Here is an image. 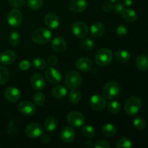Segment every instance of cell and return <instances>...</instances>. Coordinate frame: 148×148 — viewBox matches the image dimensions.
<instances>
[{
    "instance_id": "10",
    "label": "cell",
    "mask_w": 148,
    "mask_h": 148,
    "mask_svg": "<svg viewBox=\"0 0 148 148\" xmlns=\"http://www.w3.org/2000/svg\"><path fill=\"white\" fill-rule=\"evenodd\" d=\"M45 77L46 79L52 84L59 83L62 79V75L61 72L57 69H54L53 66H51L46 69Z\"/></svg>"
},
{
    "instance_id": "3",
    "label": "cell",
    "mask_w": 148,
    "mask_h": 148,
    "mask_svg": "<svg viewBox=\"0 0 148 148\" xmlns=\"http://www.w3.org/2000/svg\"><path fill=\"white\" fill-rule=\"evenodd\" d=\"M142 107V101L137 96H132L126 101L124 104V110L126 113L130 116H134L138 114Z\"/></svg>"
},
{
    "instance_id": "33",
    "label": "cell",
    "mask_w": 148,
    "mask_h": 148,
    "mask_svg": "<svg viewBox=\"0 0 148 148\" xmlns=\"http://www.w3.org/2000/svg\"><path fill=\"white\" fill-rule=\"evenodd\" d=\"M82 134L85 136V137H88V138H92L95 136V129L92 127V126L90 125H85L82 127Z\"/></svg>"
},
{
    "instance_id": "48",
    "label": "cell",
    "mask_w": 148,
    "mask_h": 148,
    "mask_svg": "<svg viewBox=\"0 0 148 148\" xmlns=\"http://www.w3.org/2000/svg\"><path fill=\"white\" fill-rule=\"evenodd\" d=\"M110 1H111L112 3H117V2H119L121 0H109Z\"/></svg>"
},
{
    "instance_id": "21",
    "label": "cell",
    "mask_w": 148,
    "mask_h": 148,
    "mask_svg": "<svg viewBox=\"0 0 148 148\" xmlns=\"http://www.w3.org/2000/svg\"><path fill=\"white\" fill-rule=\"evenodd\" d=\"M90 31L93 37H101L105 32V26L101 23H95L91 25Z\"/></svg>"
},
{
    "instance_id": "43",
    "label": "cell",
    "mask_w": 148,
    "mask_h": 148,
    "mask_svg": "<svg viewBox=\"0 0 148 148\" xmlns=\"http://www.w3.org/2000/svg\"><path fill=\"white\" fill-rule=\"evenodd\" d=\"M116 33L118 36H125L127 33V29L126 28V27L123 25H119L117 27Z\"/></svg>"
},
{
    "instance_id": "17",
    "label": "cell",
    "mask_w": 148,
    "mask_h": 148,
    "mask_svg": "<svg viewBox=\"0 0 148 148\" xmlns=\"http://www.w3.org/2000/svg\"><path fill=\"white\" fill-rule=\"evenodd\" d=\"M44 23L49 28L56 29L59 25V19L55 13L49 12L45 16Z\"/></svg>"
},
{
    "instance_id": "1",
    "label": "cell",
    "mask_w": 148,
    "mask_h": 148,
    "mask_svg": "<svg viewBox=\"0 0 148 148\" xmlns=\"http://www.w3.org/2000/svg\"><path fill=\"white\" fill-rule=\"evenodd\" d=\"M51 36L50 30L40 27V28L36 29L33 32L31 35V38L32 40L36 44L43 45L49 43L51 39Z\"/></svg>"
},
{
    "instance_id": "46",
    "label": "cell",
    "mask_w": 148,
    "mask_h": 148,
    "mask_svg": "<svg viewBox=\"0 0 148 148\" xmlns=\"http://www.w3.org/2000/svg\"><path fill=\"white\" fill-rule=\"evenodd\" d=\"M41 137V140L43 143L48 144V143L51 141V138L49 137V135H47V134H43Z\"/></svg>"
},
{
    "instance_id": "47",
    "label": "cell",
    "mask_w": 148,
    "mask_h": 148,
    "mask_svg": "<svg viewBox=\"0 0 148 148\" xmlns=\"http://www.w3.org/2000/svg\"><path fill=\"white\" fill-rule=\"evenodd\" d=\"M123 4L126 7H130L133 4V0H123Z\"/></svg>"
},
{
    "instance_id": "24",
    "label": "cell",
    "mask_w": 148,
    "mask_h": 148,
    "mask_svg": "<svg viewBox=\"0 0 148 148\" xmlns=\"http://www.w3.org/2000/svg\"><path fill=\"white\" fill-rule=\"evenodd\" d=\"M121 14H122L123 18L128 23H133L136 21L137 18L136 12L132 9H125V10L124 9Z\"/></svg>"
},
{
    "instance_id": "45",
    "label": "cell",
    "mask_w": 148,
    "mask_h": 148,
    "mask_svg": "<svg viewBox=\"0 0 148 148\" xmlns=\"http://www.w3.org/2000/svg\"><path fill=\"white\" fill-rule=\"evenodd\" d=\"M114 10L117 13H121L123 10H124V5L121 4V3L117 2V4H116L115 6H114Z\"/></svg>"
},
{
    "instance_id": "34",
    "label": "cell",
    "mask_w": 148,
    "mask_h": 148,
    "mask_svg": "<svg viewBox=\"0 0 148 148\" xmlns=\"http://www.w3.org/2000/svg\"><path fill=\"white\" fill-rule=\"evenodd\" d=\"M33 65L36 69L42 70V69L46 68V63L43 59H42V58H40V57H37V58H35V59L33 60Z\"/></svg>"
},
{
    "instance_id": "23",
    "label": "cell",
    "mask_w": 148,
    "mask_h": 148,
    "mask_svg": "<svg viewBox=\"0 0 148 148\" xmlns=\"http://www.w3.org/2000/svg\"><path fill=\"white\" fill-rule=\"evenodd\" d=\"M136 64L140 71L145 72L148 69V57L144 54L140 55L136 60Z\"/></svg>"
},
{
    "instance_id": "38",
    "label": "cell",
    "mask_w": 148,
    "mask_h": 148,
    "mask_svg": "<svg viewBox=\"0 0 148 148\" xmlns=\"http://www.w3.org/2000/svg\"><path fill=\"white\" fill-rule=\"evenodd\" d=\"M45 100H46L45 95L42 92H37L33 96V102L37 106L43 105L45 103Z\"/></svg>"
},
{
    "instance_id": "39",
    "label": "cell",
    "mask_w": 148,
    "mask_h": 148,
    "mask_svg": "<svg viewBox=\"0 0 148 148\" xmlns=\"http://www.w3.org/2000/svg\"><path fill=\"white\" fill-rule=\"evenodd\" d=\"M27 0H8L10 5L15 8H19L25 4Z\"/></svg>"
},
{
    "instance_id": "6",
    "label": "cell",
    "mask_w": 148,
    "mask_h": 148,
    "mask_svg": "<svg viewBox=\"0 0 148 148\" xmlns=\"http://www.w3.org/2000/svg\"><path fill=\"white\" fill-rule=\"evenodd\" d=\"M72 33L77 38H84L88 33V27L85 23L81 21L75 22L72 25Z\"/></svg>"
},
{
    "instance_id": "41",
    "label": "cell",
    "mask_w": 148,
    "mask_h": 148,
    "mask_svg": "<svg viewBox=\"0 0 148 148\" xmlns=\"http://www.w3.org/2000/svg\"><path fill=\"white\" fill-rule=\"evenodd\" d=\"M18 66L20 70L26 71L30 68V63L28 60H23L19 63Z\"/></svg>"
},
{
    "instance_id": "18",
    "label": "cell",
    "mask_w": 148,
    "mask_h": 148,
    "mask_svg": "<svg viewBox=\"0 0 148 148\" xmlns=\"http://www.w3.org/2000/svg\"><path fill=\"white\" fill-rule=\"evenodd\" d=\"M77 69L81 72H88L92 67V62L90 59L87 57H81L77 60L76 63Z\"/></svg>"
},
{
    "instance_id": "30",
    "label": "cell",
    "mask_w": 148,
    "mask_h": 148,
    "mask_svg": "<svg viewBox=\"0 0 148 148\" xmlns=\"http://www.w3.org/2000/svg\"><path fill=\"white\" fill-rule=\"evenodd\" d=\"M69 101L72 103H77L81 100V94L77 90L72 89L69 94Z\"/></svg>"
},
{
    "instance_id": "31",
    "label": "cell",
    "mask_w": 148,
    "mask_h": 148,
    "mask_svg": "<svg viewBox=\"0 0 148 148\" xmlns=\"http://www.w3.org/2000/svg\"><path fill=\"white\" fill-rule=\"evenodd\" d=\"M10 74L4 66H0V85H4L8 81Z\"/></svg>"
},
{
    "instance_id": "13",
    "label": "cell",
    "mask_w": 148,
    "mask_h": 148,
    "mask_svg": "<svg viewBox=\"0 0 148 148\" xmlns=\"http://www.w3.org/2000/svg\"><path fill=\"white\" fill-rule=\"evenodd\" d=\"M17 55L13 51L7 49L0 53V62L3 65H10L15 61Z\"/></svg>"
},
{
    "instance_id": "22",
    "label": "cell",
    "mask_w": 148,
    "mask_h": 148,
    "mask_svg": "<svg viewBox=\"0 0 148 148\" xmlns=\"http://www.w3.org/2000/svg\"><path fill=\"white\" fill-rule=\"evenodd\" d=\"M66 94H67V90L63 85H56L52 90V95L57 99H62L65 98Z\"/></svg>"
},
{
    "instance_id": "7",
    "label": "cell",
    "mask_w": 148,
    "mask_h": 148,
    "mask_svg": "<svg viewBox=\"0 0 148 148\" xmlns=\"http://www.w3.org/2000/svg\"><path fill=\"white\" fill-rule=\"evenodd\" d=\"M67 121L72 127L75 128H79L84 125L85 117L81 113L78 111H72L67 116Z\"/></svg>"
},
{
    "instance_id": "42",
    "label": "cell",
    "mask_w": 148,
    "mask_h": 148,
    "mask_svg": "<svg viewBox=\"0 0 148 148\" xmlns=\"http://www.w3.org/2000/svg\"><path fill=\"white\" fill-rule=\"evenodd\" d=\"M113 7H114V6H113L111 1H106L103 3L102 9L104 12H111V10H112Z\"/></svg>"
},
{
    "instance_id": "5",
    "label": "cell",
    "mask_w": 148,
    "mask_h": 148,
    "mask_svg": "<svg viewBox=\"0 0 148 148\" xmlns=\"http://www.w3.org/2000/svg\"><path fill=\"white\" fill-rule=\"evenodd\" d=\"M82 82V76L76 71H69L65 76V84L69 89H76Z\"/></svg>"
},
{
    "instance_id": "44",
    "label": "cell",
    "mask_w": 148,
    "mask_h": 148,
    "mask_svg": "<svg viewBox=\"0 0 148 148\" xmlns=\"http://www.w3.org/2000/svg\"><path fill=\"white\" fill-rule=\"evenodd\" d=\"M48 64L50 65V66H54L57 64V58L55 55H50L48 57Z\"/></svg>"
},
{
    "instance_id": "40",
    "label": "cell",
    "mask_w": 148,
    "mask_h": 148,
    "mask_svg": "<svg viewBox=\"0 0 148 148\" xmlns=\"http://www.w3.org/2000/svg\"><path fill=\"white\" fill-rule=\"evenodd\" d=\"M93 147L95 148H109L110 144L106 140H99L95 143Z\"/></svg>"
},
{
    "instance_id": "25",
    "label": "cell",
    "mask_w": 148,
    "mask_h": 148,
    "mask_svg": "<svg viewBox=\"0 0 148 148\" xmlns=\"http://www.w3.org/2000/svg\"><path fill=\"white\" fill-rule=\"evenodd\" d=\"M57 127V121L54 117H49L44 122L45 130L49 132H52Z\"/></svg>"
},
{
    "instance_id": "26",
    "label": "cell",
    "mask_w": 148,
    "mask_h": 148,
    "mask_svg": "<svg viewBox=\"0 0 148 148\" xmlns=\"http://www.w3.org/2000/svg\"><path fill=\"white\" fill-rule=\"evenodd\" d=\"M130 59V53L127 51L121 49L118 51L115 54V59L119 62L124 63V62H128Z\"/></svg>"
},
{
    "instance_id": "15",
    "label": "cell",
    "mask_w": 148,
    "mask_h": 148,
    "mask_svg": "<svg viewBox=\"0 0 148 148\" xmlns=\"http://www.w3.org/2000/svg\"><path fill=\"white\" fill-rule=\"evenodd\" d=\"M87 7L86 0H70L69 9L75 13H80L85 11Z\"/></svg>"
},
{
    "instance_id": "11",
    "label": "cell",
    "mask_w": 148,
    "mask_h": 148,
    "mask_svg": "<svg viewBox=\"0 0 148 148\" xmlns=\"http://www.w3.org/2000/svg\"><path fill=\"white\" fill-rule=\"evenodd\" d=\"M105 98L101 95H93L90 99V105L95 111H101L106 106Z\"/></svg>"
},
{
    "instance_id": "29",
    "label": "cell",
    "mask_w": 148,
    "mask_h": 148,
    "mask_svg": "<svg viewBox=\"0 0 148 148\" xmlns=\"http://www.w3.org/2000/svg\"><path fill=\"white\" fill-rule=\"evenodd\" d=\"M9 41L12 46H17L20 43V36L17 31H12L9 36Z\"/></svg>"
},
{
    "instance_id": "8",
    "label": "cell",
    "mask_w": 148,
    "mask_h": 148,
    "mask_svg": "<svg viewBox=\"0 0 148 148\" xmlns=\"http://www.w3.org/2000/svg\"><path fill=\"white\" fill-rule=\"evenodd\" d=\"M25 134L30 138H38L41 137L44 132V130L41 125L38 123H31L25 128Z\"/></svg>"
},
{
    "instance_id": "35",
    "label": "cell",
    "mask_w": 148,
    "mask_h": 148,
    "mask_svg": "<svg viewBox=\"0 0 148 148\" xmlns=\"http://www.w3.org/2000/svg\"><path fill=\"white\" fill-rule=\"evenodd\" d=\"M132 145V141L127 137H122L118 140L116 143V147L119 148H130Z\"/></svg>"
},
{
    "instance_id": "12",
    "label": "cell",
    "mask_w": 148,
    "mask_h": 148,
    "mask_svg": "<svg viewBox=\"0 0 148 148\" xmlns=\"http://www.w3.org/2000/svg\"><path fill=\"white\" fill-rule=\"evenodd\" d=\"M18 111L25 116H32L36 112V106L30 101H24L19 103Z\"/></svg>"
},
{
    "instance_id": "9",
    "label": "cell",
    "mask_w": 148,
    "mask_h": 148,
    "mask_svg": "<svg viewBox=\"0 0 148 148\" xmlns=\"http://www.w3.org/2000/svg\"><path fill=\"white\" fill-rule=\"evenodd\" d=\"M23 21L22 13L18 10H12L7 14V23L12 27H17L20 25Z\"/></svg>"
},
{
    "instance_id": "14",
    "label": "cell",
    "mask_w": 148,
    "mask_h": 148,
    "mask_svg": "<svg viewBox=\"0 0 148 148\" xmlns=\"http://www.w3.org/2000/svg\"><path fill=\"white\" fill-rule=\"evenodd\" d=\"M5 98L10 103H15L21 96L20 90L15 87H9L4 92Z\"/></svg>"
},
{
    "instance_id": "19",
    "label": "cell",
    "mask_w": 148,
    "mask_h": 148,
    "mask_svg": "<svg viewBox=\"0 0 148 148\" xmlns=\"http://www.w3.org/2000/svg\"><path fill=\"white\" fill-rule=\"evenodd\" d=\"M60 137L64 143H70L75 140V132L72 127H65L61 131Z\"/></svg>"
},
{
    "instance_id": "4",
    "label": "cell",
    "mask_w": 148,
    "mask_h": 148,
    "mask_svg": "<svg viewBox=\"0 0 148 148\" xmlns=\"http://www.w3.org/2000/svg\"><path fill=\"white\" fill-rule=\"evenodd\" d=\"M113 59V53L110 49H101L98 51V52L95 54V62L98 64L99 66H105L109 64L111 62Z\"/></svg>"
},
{
    "instance_id": "16",
    "label": "cell",
    "mask_w": 148,
    "mask_h": 148,
    "mask_svg": "<svg viewBox=\"0 0 148 148\" xmlns=\"http://www.w3.org/2000/svg\"><path fill=\"white\" fill-rule=\"evenodd\" d=\"M51 47L57 53H63L66 50L67 45L66 42L63 38L56 37L51 42Z\"/></svg>"
},
{
    "instance_id": "32",
    "label": "cell",
    "mask_w": 148,
    "mask_h": 148,
    "mask_svg": "<svg viewBox=\"0 0 148 148\" xmlns=\"http://www.w3.org/2000/svg\"><path fill=\"white\" fill-rule=\"evenodd\" d=\"M108 109L113 114H117L121 110V105L116 101H111L108 103Z\"/></svg>"
},
{
    "instance_id": "20",
    "label": "cell",
    "mask_w": 148,
    "mask_h": 148,
    "mask_svg": "<svg viewBox=\"0 0 148 148\" xmlns=\"http://www.w3.org/2000/svg\"><path fill=\"white\" fill-rule=\"evenodd\" d=\"M31 85L36 90H41L46 86L44 77L40 74H35L31 77Z\"/></svg>"
},
{
    "instance_id": "2",
    "label": "cell",
    "mask_w": 148,
    "mask_h": 148,
    "mask_svg": "<svg viewBox=\"0 0 148 148\" xmlns=\"http://www.w3.org/2000/svg\"><path fill=\"white\" fill-rule=\"evenodd\" d=\"M121 92V85L119 82L111 81L106 84L103 88V94L106 98L113 100L116 98Z\"/></svg>"
},
{
    "instance_id": "37",
    "label": "cell",
    "mask_w": 148,
    "mask_h": 148,
    "mask_svg": "<svg viewBox=\"0 0 148 148\" xmlns=\"http://www.w3.org/2000/svg\"><path fill=\"white\" fill-rule=\"evenodd\" d=\"M133 125L137 130H143L146 127V122L141 117H137L133 121Z\"/></svg>"
},
{
    "instance_id": "36",
    "label": "cell",
    "mask_w": 148,
    "mask_h": 148,
    "mask_svg": "<svg viewBox=\"0 0 148 148\" xmlns=\"http://www.w3.org/2000/svg\"><path fill=\"white\" fill-rule=\"evenodd\" d=\"M27 4L32 10H38L43 6V0H27Z\"/></svg>"
},
{
    "instance_id": "28",
    "label": "cell",
    "mask_w": 148,
    "mask_h": 148,
    "mask_svg": "<svg viewBox=\"0 0 148 148\" xmlns=\"http://www.w3.org/2000/svg\"><path fill=\"white\" fill-rule=\"evenodd\" d=\"M102 132L106 137H111L116 134V129L112 124H106L103 127Z\"/></svg>"
},
{
    "instance_id": "27",
    "label": "cell",
    "mask_w": 148,
    "mask_h": 148,
    "mask_svg": "<svg viewBox=\"0 0 148 148\" xmlns=\"http://www.w3.org/2000/svg\"><path fill=\"white\" fill-rule=\"evenodd\" d=\"M79 45L82 49L86 51H92L95 46V41L90 38H82L81 41L79 42Z\"/></svg>"
}]
</instances>
